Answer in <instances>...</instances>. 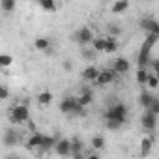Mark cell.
I'll list each match as a JSON object with an SVG mask.
<instances>
[{
    "instance_id": "29",
    "label": "cell",
    "mask_w": 159,
    "mask_h": 159,
    "mask_svg": "<svg viewBox=\"0 0 159 159\" xmlns=\"http://www.w3.org/2000/svg\"><path fill=\"white\" fill-rule=\"evenodd\" d=\"M0 6L4 13H11L15 10V0H0Z\"/></svg>"
},
{
    "instance_id": "13",
    "label": "cell",
    "mask_w": 159,
    "mask_h": 159,
    "mask_svg": "<svg viewBox=\"0 0 159 159\" xmlns=\"http://www.w3.org/2000/svg\"><path fill=\"white\" fill-rule=\"evenodd\" d=\"M77 101H79V105L88 107V105H92V103H94V94H92L88 88H83L81 96H77Z\"/></svg>"
},
{
    "instance_id": "26",
    "label": "cell",
    "mask_w": 159,
    "mask_h": 159,
    "mask_svg": "<svg viewBox=\"0 0 159 159\" xmlns=\"http://www.w3.org/2000/svg\"><path fill=\"white\" fill-rule=\"evenodd\" d=\"M11 64H13V56H11V54H6V52L0 54V69L10 67Z\"/></svg>"
},
{
    "instance_id": "30",
    "label": "cell",
    "mask_w": 159,
    "mask_h": 159,
    "mask_svg": "<svg viewBox=\"0 0 159 159\" xmlns=\"http://www.w3.org/2000/svg\"><path fill=\"white\" fill-rule=\"evenodd\" d=\"M39 6H41L45 11H56V2H54V0H41Z\"/></svg>"
},
{
    "instance_id": "22",
    "label": "cell",
    "mask_w": 159,
    "mask_h": 159,
    "mask_svg": "<svg viewBox=\"0 0 159 159\" xmlns=\"http://www.w3.org/2000/svg\"><path fill=\"white\" fill-rule=\"evenodd\" d=\"M52 99H54V98H52L51 92H39V94H38V103H39V105H51Z\"/></svg>"
},
{
    "instance_id": "18",
    "label": "cell",
    "mask_w": 159,
    "mask_h": 159,
    "mask_svg": "<svg viewBox=\"0 0 159 159\" xmlns=\"http://www.w3.org/2000/svg\"><path fill=\"white\" fill-rule=\"evenodd\" d=\"M98 73H99V69H98L96 66H88V67H84V69H83V79H84V81L94 83V79L98 77Z\"/></svg>"
},
{
    "instance_id": "12",
    "label": "cell",
    "mask_w": 159,
    "mask_h": 159,
    "mask_svg": "<svg viewBox=\"0 0 159 159\" xmlns=\"http://www.w3.org/2000/svg\"><path fill=\"white\" fill-rule=\"evenodd\" d=\"M140 28L146 30V32H153V34H159V23L152 17H144L140 21Z\"/></svg>"
},
{
    "instance_id": "20",
    "label": "cell",
    "mask_w": 159,
    "mask_h": 159,
    "mask_svg": "<svg viewBox=\"0 0 159 159\" xmlns=\"http://www.w3.org/2000/svg\"><path fill=\"white\" fill-rule=\"evenodd\" d=\"M105 124H107V129H111V131H118L125 122L116 120V118H105Z\"/></svg>"
},
{
    "instance_id": "15",
    "label": "cell",
    "mask_w": 159,
    "mask_h": 159,
    "mask_svg": "<svg viewBox=\"0 0 159 159\" xmlns=\"http://www.w3.org/2000/svg\"><path fill=\"white\" fill-rule=\"evenodd\" d=\"M41 139H43V133H32V135L28 137V140H26V148H28V150H36V148H39Z\"/></svg>"
},
{
    "instance_id": "28",
    "label": "cell",
    "mask_w": 159,
    "mask_h": 159,
    "mask_svg": "<svg viewBox=\"0 0 159 159\" xmlns=\"http://www.w3.org/2000/svg\"><path fill=\"white\" fill-rule=\"evenodd\" d=\"M90 146H92L94 150H103V148H105V139H103L101 135H96V137L92 139Z\"/></svg>"
},
{
    "instance_id": "9",
    "label": "cell",
    "mask_w": 159,
    "mask_h": 159,
    "mask_svg": "<svg viewBox=\"0 0 159 159\" xmlns=\"http://www.w3.org/2000/svg\"><path fill=\"white\" fill-rule=\"evenodd\" d=\"M129 69H131V62L127 58H116L112 62V71L116 75H125V73H129Z\"/></svg>"
},
{
    "instance_id": "5",
    "label": "cell",
    "mask_w": 159,
    "mask_h": 159,
    "mask_svg": "<svg viewBox=\"0 0 159 159\" xmlns=\"http://www.w3.org/2000/svg\"><path fill=\"white\" fill-rule=\"evenodd\" d=\"M92 39H94V32H92L88 26L79 28V30L75 32V36H73V41H75V43H79L81 47L90 45V41H92Z\"/></svg>"
},
{
    "instance_id": "16",
    "label": "cell",
    "mask_w": 159,
    "mask_h": 159,
    "mask_svg": "<svg viewBox=\"0 0 159 159\" xmlns=\"http://www.w3.org/2000/svg\"><path fill=\"white\" fill-rule=\"evenodd\" d=\"M54 142H56V139L54 137H49V135H43V139H41V144H39V152L43 153V152H49V150H52L54 148Z\"/></svg>"
},
{
    "instance_id": "17",
    "label": "cell",
    "mask_w": 159,
    "mask_h": 159,
    "mask_svg": "<svg viewBox=\"0 0 159 159\" xmlns=\"http://www.w3.org/2000/svg\"><path fill=\"white\" fill-rule=\"evenodd\" d=\"M153 99H155V96L144 90V92H142V94L139 96V105H140V107H144V109H148V107H150V105L153 103Z\"/></svg>"
},
{
    "instance_id": "21",
    "label": "cell",
    "mask_w": 159,
    "mask_h": 159,
    "mask_svg": "<svg viewBox=\"0 0 159 159\" xmlns=\"http://www.w3.org/2000/svg\"><path fill=\"white\" fill-rule=\"evenodd\" d=\"M90 43H92V49H94L96 52H103V51H105V38H96V36H94V39H92Z\"/></svg>"
},
{
    "instance_id": "23",
    "label": "cell",
    "mask_w": 159,
    "mask_h": 159,
    "mask_svg": "<svg viewBox=\"0 0 159 159\" xmlns=\"http://www.w3.org/2000/svg\"><path fill=\"white\" fill-rule=\"evenodd\" d=\"M34 45H36L38 51H49L51 41H49V38H38V39L34 41Z\"/></svg>"
},
{
    "instance_id": "32",
    "label": "cell",
    "mask_w": 159,
    "mask_h": 159,
    "mask_svg": "<svg viewBox=\"0 0 159 159\" xmlns=\"http://www.w3.org/2000/svg\"><path fill=\"white\" fill-rule=\"evenodd\" d=\"M107 32H109V36H112V38H118V36L122 34L120 26H116V25H109V26H107Z\"/></svg>"
},
{
    "instance_id": "36",
    "label": "cell",
    "mask_w": 159,
    "mask_h": 159,
    "mask_svg": "<svg viewBox=\"0 0 159 159\" xmlns=\"http://www.w3.org/2000/svg\"><path fill=\"white\" fill-rule=\"evenodd\" d=\"M148 66H150V67H152L153 71H157V69H159V60H157V58H152Z\"/></svg>"
},
{
    "instance_id": "34",
    "label": "cell",
    "mask_w": 159,
    "mask_h": 159,
    "mask_svg": "<svg viewBox=\"0 0 159 159\" xmlns=\"http://www.w3.org/2000/svg\"><path fill=\"white\" fill-rule=\"evenodd\" d=\"M94 56H96V51H94V49H84V47H83V58L92 60Z\"/></svg>"
},
{
    "instance_id": "31",
    "label": "cell",
    "mask_w": 159,
    "mask_h": 159,
    "mask_svg": "<svg viewBox=\"0 0 159 159\" xmlns=\"http://www.w3.org/2000/svg\"><path fill=\"white\" fill-rule=\"evenodd\" d=\"M146 84H148V86H150L152 90H155V88L159 86V81H157V75H153V73L150 75V73H148V79H146Z\"/></svg>"
},
{
    "instance_id": "7",
    "label": "cell",
    "mask_w": 159,
    "mask_h": 159,
    "mask_svg": "<svg viewBox=\"0 0 159 159\" xmlns=\"http://www.w3.org/2000/svg\"><path fill=\"white\" fill-rule=\"evenodd\" d=\"M52 150L60 157H69V153H71V140L69 139H60V140L54 142V148Z\"/></svg>"
},
{
    "instance_id": "19",
    "label": "cell",
    "mask_w": 159,
    "mask_h": 159,
    "mask_svg": "<svg viewBox=\"0 0 159 159\" xmlns=\"http://www.w3.org/2000/svg\"><path fill=\"white\" fill-rule=\"evenodd\" d=\"M129 8V0H116L112 4V13H124Z\"/></svg>"
},
{
    "instance_id": "4",
    "label": "cell",
    "mask_w": 159,
    "mask_h": 159,
    "mask_svg": "<svg viewBox=\"0 0 159 159\" xmlns=\"http://www.w3.org/2000/svg\"><path fill=\"white\" fill-rule=\"evenodd\" d=\"M140 124H142L144 133H153L155 127H157V114H153L152 111L144 109V114H142V118H140Z\"/></svg>"
},
{
    "instance_id": "10",
    "label": "cell",
    "mask_w": 159,
    "mask_h": 159,
    "mask_svg": "<svg viewBox=\"0 0 159 159\" xmlns=\"http://www.w3.org/2000/svg\"><path fill=\"white\" fill-rule=\"evenodd\" d=\"M2 140H4L6 146H15V144H19V133L13 127H8L2 135Z\"/></svg>"
},
{
    "instance_id": "1",
    "label": "cell",
    "mask_w": 159,
    "mask_h": 159,
    "mask_svg": "<svg viewBox=\"0 0 159 159\" xmlns=\"http://www.w3.org/2000/svg\"><path fill=\"white\" fill-rule=\"evenodd\" d=\"M60 111L64 114H67V116H77V118H81V116L86 114V107L79 105L77 98H73V96H67V98H64L60 101Z\"/></svg>"
},
{
    "instance_id": "33",
    "label": "cell",
    "mask_w": 159,
    "mask_h": 159,
    "mask_svg": "<svg viewBox=\"0 0 159 159\" xmlns=\"http://www.w3.org/2000/svg\"><path fill=\"white\" fill-rule=\"evenodd\" d=\"M10 98V88L6 84H0V99H8Z\"/></svg>"
},
{
    "instance_id": "8",
    "label": "cell",
    "mask_w": 159,
    "mask_h": 159,
    "mask_svg": "<svg viewBox=\"0 0 159 159\" xmlns=\"http://www.w3.org/2000/svg\"><path fill=\"white\" fill-rule=\"evenodd\" d=\"M150 60H152V49H150V47H146V45L142 43V47H140V51H139V56H137V66H139V67H146V69H148Z\"/></svg>"
},
{
    "instance_id": "3",
    "label": "cell",
    "mask_w": 159,
    "mask_h": 159,
    "mask_svg": "<svg viewBox=\"0 0 159 159\" xmlns=\"http://www.w3.org/2000/svg\"><path fill=\"white\" fill-rule=\"evenodd\" d=\"M105 118H116V120L125 122V120H127V107H125L124 103H112V105L107 109Z\"/></svg>"
},
{
    "instance_id": "24",
    "label": "cell",
    "mask_w": 159,
    "mask_h": 159,
    "mask_svg": "<svg viewBox=\"0 0 159 159\" xmlns=\"http://www.w3.org/2000/svg\"><path fill=\"white\" fill-rule=\"evenodd\" d=\"M152 144H153V137H144V139L140 140V150H142V155H148V152H150Z\"/></svg>"
},
{
    "instance_id": "35",
    "label": "cell",
    "mask_w": 159,
    "mask_h": 159,
    "mask_svg": "<svg viewBox=\"0 0 159 159\" xmlns=\"http://www.w3.org/2000/svg\"><path fill=\"white\" fill-rule=\"evenodd\" d=\"M148 111H152L153 114H159V99H157V98H155V99H153V103L148 107Z\"/></svg>"
},
{
    "instance_id": "25",
    "label": "cell",
    "mask_w": 159,
    "mask_h": 159,
    "mask_svg": "<svg viewBox=\"0 0 159 159\" xmlns=\"http://www.w3.org/2000/svg\"><path fill=\"white\" fill-rule=\"evenodd\" d=\"M146 79H148V69L146 67H139L137 69V83L140 86H144L146 84Z\"/></svg>"
},
{
    "instance_id": "14",
    "label": "cell",
    "mask_w": 159,
    "mask_h": 159,
    "mask_svg": "<svg viewBox=\"0 0 159 159\" xmlns=\"http://www.w3.org/2000/svg\"><path fill=\"white\" fill-rule=\"evenodd\" d=\"M116 51H118V39L112 38V36H105V51H103V52L114 54Z\"/></svg>"
},
{
    "instance_id": "2",
    "label": "cell",
    "mask_w": 159,
    "mask_h": 159,
    "mask_svg": "<svg viewBox=\"0 0 159 159\" xmlns=\"http://www.w3.org/2000/svg\"><path fill=\"white\" fill-rule=\"evenodd\" d=\"M30 120V111L26 105H15L10 109V122L15 124V125H21V124H26Z\"/></svg>"
},
{
    "instance_id": "27",
    "label": "cell",
    "mask_w": 159,
    "mask_h": 159,
    "mask_svg": "<svg viewBox=\"0 0 159 159\" xmlns=\"http://www.w3.org/2000/svg\"><path fill=\"white\" fill-rule=\"evenodd\" d=\"M157 39H159V34L148 32V36H146V39H144V45H146V47H150V49H153V47H155V43H157Z\"/></svg>"
},
{
    "instance_id": "37",
    "label": "cell",
    "mask_w": 159,
    "mask_h": 159,
    "mask_svg": "<svg viewBox=\"0 0 159 159\" xmlns=\"http://www.w3.org/2000/svg\"><path fill=\"white\" fill-rule=\"evenodd\" d=\"M146 2H152V0H146Z\"/></svg>"
},
{
    "instance_id": "38",
    "label": "cell",
    "mask_w": 159,
    "mask_h": 159,
    "mask_svg": "<svg viewBox=\"0 0 159 159\" xmlns=\"http://www.w3.org/2000/svg\"><path fill=\"white\" fill-rule=\"evenodd\" d=\"M38 2H41V0H38Z\"/></svg>"
},
{
    "instance_id": "11",
    "label": "cell",
    "mask_w": 159,
    "mask_h": 159,
    "mask_svg": "<svg viewBox=\"0 0 159 159\" xmlns=\"http://www.w3.org/2000/svg\"><path fill=\"white\" fill-rule=\"evenodd\" d=\"M69 155H71V157H77V159H81V157L86 155L84 144L79 140V139H73V140H71V153H69Z\"/></svg>"
},
{
    "instance_id": "6",
    "label": "cell",
    "mask_w": 159,
    "mask_h": 159,
    "mask_svg": "<svg viewBox=\"0 0 159 159\" xmlns=\"http://www.w3.org/2000/svg\"><path fill=\"white\" fill-rule=\"evenodd\" d=\"M116 79V73L112 71V69H101L99 73H98V77L94 79V83L98 84V86H107V84H111L112 81Z\"/></svg>"
}]
</instances>
